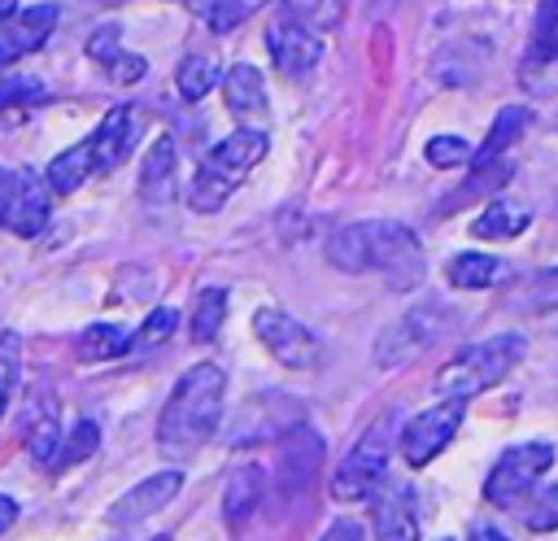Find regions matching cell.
Returning <instances> with one entry per match:
<instances>
[{"label": "cell", "instance_id": "40", "mask_svg": "<svg viewBox=\"0 0 558 541\" xmlns=\"http://www.w3.org/2000/svg\"><path fill=\"white\" fill-rule=\"evenodd\" d=\"M323 541H362V524H353V519H336V524L323 532Z\"/></svg>", "mask_w": 558, "mask_h": 541}, {"label": "cell", "instance_id": "33", "mask_svg": "<svg viewBox=\"0 0 558 541\" xmlns=\"http://www.w3.org/2000/svg\"><path fill=\"white\" fill-rule=\"evenodd\" d=\"M48 100V87L31 74H13V79H0V109H26V105H44Z\"/></svg>", "mask_w": 558, "mask_h": 541}, {"label": "cell", "instance_id": "27", "mask_svg": "<svg viewBox=\"0 0 558 541\" xmlns=\"http://www.w3.org/2000/svg\"><path fill=\"white\" fill-rule=\"evenodd\" d=\"M283 4H288V17L314 35L340 26V17H344V0H283Z\"/></svg>", "mask_w": 558, "mask_h": 541}, {"label": "cell", "instance_id": "34", "mask_svg": "<svg viewBox=\"0 0 558 541\" xmlns=\"http://www.w3.org/2000/svg\"><path fill=\"white\" fill-rule=\"evenodd\" d=\"M427 161L436 170H449V166H466L471 161V144L462 135H432L427 140Z\"/></svg>", "mask_w": 558, "mask_h": 541}, {"label": "cell", "instance_id": "3", "mask_svg": "<svg viewBox=\"0 0 558 541\" xmlns=\"http://www.w3.org/2000/svg\"><path fill=\"white\" fill-rule=\"evenodd\" d=\"M266 148H270V140H266V131H257V127H240V131H231L227 140H218V144L205 153V161L196 166V175H192L187 205H192L196 214H218V209L227 205V196L240 188V179L266 157Z\"/></svg>", "mask_w": 558, "mask_h": 541}, {"label": "cell", "instance_id": "11", "mask_svg": "<svg viewBox=\"0 0 558 541\" xmlns=\"http://www.w3.org/2000/svg\"><path fill=\"white\" fill-rule=\"evenodd\" d=\"M266 52H270V61L283 79H301L318 65L323 39L314 31H305L301 22H292V17H279V22L266 26Z\"/></svg>", "mask_w": 558, "mask_h": 541}, {"label": "cell", "instance_id": "20", "mask_svg": "<svg viewBox=\"0 0 558 541\" xmlns=\"http://www.w3.org/2000/svg\"><path fill=\"white\" fill-rule=\"evenodd\" d=\"M222 100H227V109L240 118V122H253V118H262L266 113V83H262V74L253 70V65H231L227 74H222Z\"/></svg>", "mask_w": 558, "mask_h": 541}, {"label": "cell", "instance_id": "42", "mask_svg": "<svg viewBox=\"0 0 558 541\" xmlns=\"http://www.w3.org/2000/svg\"><path fill=\"white\" fill-rule=\"evenodd\" d=\"M466 541H510V537H506V532H497V528H475Z\"/></svg>", "mask_w": 558, "mask_h": 541}, {"label": "cell", "instance_id": "1", "mask_svg": "<svg viewBox=\"0 0 558 541\" xmlns=\"http://www.w3.org/2000/svg\"><path fill=\"white\" fill-rule=\"evenodd\" d=\"M327 262L336 270L362 275V270H379L388 279V288H414L423 279V249L418 236L405 223L392 218H366V223H340L327 236Z\"/></svg>", "mask_w": 558, "mask_h": 541}, {"label": "cell", "instance_id": "23", "mask_svg": "<svg viewBox=\"0 0 558 541\" xmlns=\"http://www.w3.org/2000/svg\"><path fill=\"white\" fill-rule=\"evenodd\" d=\"M506 275H510L506 262L493 257V253H453L449 266H445V279H449L453 288H493V284H501Z\"/></svg>", "mask_w": 558, "mask_h": 541}, {"label": "cell", "instance_id": "5", "mask_svg": "<svg viewBox=\"0 0 558 541\" xmlns=\"http://www.w3.org/2000/svg\"><path fill=\"white\" fill-rule=\"evenodd\" d=\"M397 436H401V432H397V414H392V410L379 414V419L366 428V436L336 462V471H331V493H336L340 502L371 497V493L379 489L384 471H388V458H392Z\"/></svg>", "mask_w": 558, "mask_h": 541}, {"label": "cell", "instance_id": "13", "mask_svg": "<svg viewBox=\"0 0 558 541\" xmlns=\"http://www.w3.org/2000/svg\"><path fill=\"white\" fill-rule=\"evenodd\" d=\"M61 22V4H31L17 9L9 22H0V65H13L17 57L35 52Z\"/></svg>", "mask_w": 558, "mask_h": 541}, {"label": "cell", "instance_id": "8", "mask_svg": "<svg viewBox=\"0 0 558 541\" xmlns=\"http://www.w3.org/2000/svg\"><path fill=\"white\" fill-rule=\"evenodd\" d=\"M48 205H52V192L35 170L26 166L0 170V223L13 236H39L48 223Z\"/></svg>", "mask_w": 558, "mask_h": 541}, {"label": "cell", "instance_id": "36", "mask_svg": "<svg viewBox=\"0 0 558 541\" xmlns=\"http://www.w3.org/2000/svg\"><path fill=\"white\" fill-rule=\"evenodd\" d=\"M523 524L532 532H554L558 528V484H549V489H541L532 497V506L523 510Z\"/></svg>", "mask_w": 558, "mask_h": 541}, {"label": "cell", "instance_id": "7", "mask_svg": "<svg viewBox=\"0 0 558 541\" xmlns=\"http://www.w3.org/2000/svg\"><path fill=\"white\" fill-rule=\"evenodd\" d=\"M549 467H554V445H549V441L510 445V449L493 462V471H488V480H484V497H488L493 506H510V502H519Z\"/></svg>", "mask_w": 558, "mask_h": 541}, {"label": "cell", "instance_id": "35", "mask_svg": "<svg viewBox=\"0 0 558 541\" xmlns=\"http://www.w3.org/2000/svg\"><path fill=\"white\" fill-rule=\"evenodd\" d=\"M523 310H527V314H549V310H558V266L541 270V275L527 284Z\"/></svg>", "mask_w": 558, "mask_h": 541}, {"label": "cell", "instance_id": "44", "mask_svg": "<svg viewBox=\"0 0 558 541\" xmlns=\"http://www.w3.org/2000/svg\"><path fill=\"white\" fill-rule=\"evenodd\" d=\"M148 541H166V532H157V537H148Z\"/></svg>", "mask_w": 558, "mask_h": 541}, {"label": "cell", "instance_id": "18", "mask_svg": "<svg viewBox=\"0 0 558 541\" xmlns=\"http://www.w3.org/2000/svg\"><path fill=\"white\" fill-rule=\"evenodd\" d=\"M262 506V471L253 462L235 467L222 484V519L231 532H244V524L253 519V510Z\"/></svg>", "mask_w": 558, "mask_h": 541}, {"label": "cell", "instance_id": "4", "mask_svg": "<svg viewBox=\"0 0 558 541\" xmlns=\"http://www.w3.org/2000/svg\"><path fill=\"white\" fill-rule=\"evenodd\" d=\"M523 336L519 332H501V336H488V340H480V345H466V349H458L440 371H436V393H440V401H471V397H480V393H488L493 384H501L514 366H519V358H523Z\"/></svg>", "mask_w": 558, "mask_h": 541}, {"label": "cell", "instance_id": "25", "mask_svg": "<svg viewBox=\"0 0 558 541\" xmlns=\"http://www.w3.org/2000/svg\"><path fill=\"white\" fill-rule=\"evenodd\" d=\"M126 332L118 323H87V332L78 336V358L83 362H109L126 353Z\"/></svg>", "mask_w": 558, "mask_h": 541}, {"label": "cell", "instance_id": "26", "mask_svg": "<svg viewBox=\"0 0 558 541\" xmlns=\"http://www.w3.org/2000/svg\"><path fill=\"white\" fill-rule=\"evenodd\" d=\"M262 4H270V0H196V17H201L209 31L227 35V31H235L240 22H248Z\"/></svg>", "mask_w": 558, "mask_h": 541}, {"label": "cell", "instance_id": "6", "mask_svg": "<svg viewBox=\"0 0 558 541\" xmlns=\"http://www.w3.org/2000/svg\"><path fill=\"white\" fill-rule=\"evenodd\" d=\"M253 332H257V340L270 349V358H275L279 366H288V371H318L323 358H327L323 340H318L305 323H296L292 314H283V310H275V305H262V310L253 314Z\"/></svg>", "mask_w": 558, "mask_h": 541}, {"label": "cell", "instance_id": "30", "mask_svg": "<svg viewBox=\"0 0 558 541\" xmlns=\"http://www.w3.org/2000/svg\"><path fill=\"white\" fill-rule=\"evenodd\" d=\"M174 323H179V314H174L170 305H157V310L140 323V332L126 340V353H153L157 345H166V340H170Z\"/></svg>", "mask_w": 558, "mask_h": 541}, {"label": "cell", "instance_id": "38", "mask_svg": "<svg viewBox=\"0 0 558 541\" xmlns=\"http://www.w3.org/2000/svg\"><path fill=\"white\" fill-rule=\"evenodd\" d=\"M118 52H122V26H118V22H100V26L87 35V57L100 61V65H109Z\"/></svg>", "mask_w": 558, "mask_h": 541}, {"label": "cell", "instance_id": "37", "mask_svg": "<svg viewBox=\"0 0 558 541\" xmlns=\"http://www.w3.org/2000/svg\"><path fill=\"white\" fill-rule=\"evenodd\" d=\"M541 61H558V0H545L541 4V17H536V48H532Z\"/></svg>", "mask_w": 558, "mask_h": 541}, {"label": "cell", "instance_id": "15", "mask_svg": "<svg viewBox=\"0 0 558 541\" xmlns=\"http://www.w3.org/2000/svg\"><path fill=\"white\" fill-rule=\"evenodd\" d=\"M179 489H183V476H179V471H157V476L140 480L135 489H126V493L105 510V519H109L113 528H131V524L148 519L153 510H161Z\"/></svg>", "mask_w": 558, "mask_h": 541}, {"label": "cell", "instance_id": "9", "mask_svg": "<svg viewBox=\"0 0 558 541\" xmlns=\"http://www.w3.org/2000/svg\"><path fill=\"white\" fill-rule=\"evenodd\" d=\"M440 318H445V310L432 305V301L405 310L397 323H388V327L379 332V340H375V362L388 371V366H401V362L418 358L423 349L436 345V336H440Z\"/></svg>", "mask_w": 558, "mask_h": 541}, {"label": "cell", "instance_id": "39", "mask_svg": "<svg viewBox=\"0 0 558 541\" xmlns=\"http://www.w3.org/2000/svg\"><path fill=\"white\" fill-rule=\"evenodd\" d=\"M105 70H109V79H113V83H140L148 65H144V57H135V52H118Z\"/></svg>", "mask_w": 558, "mask_h": 541}, {"label": "cell", "instance_id": "28", "mask_svg": "<svg viewBox=\"0 0 558 541\" xmlns=\"http://www.w3.org/2000/svg\"><path fill=\"white\" fill-rule=\"evenodd\" d=\"M218 79H222V74L214 70V61H209V57H183V61H179V70H174V87H179V96H183V100H201Z\"/></svg>", "mask_w": 558, "mask_h": 541}, {"label": "cell", "instance_id": "14", "mask_svg": "<svg viewBox=\"0 0 558 541\" xmlns=\"http://www.w3.org/2000/svg\"><path fill=\"white\" fill-rule=\"evenodd\" d=\"M140 109L135 105H113L105 118H100V127L92 131V157H96V170H113V166H122L126 157H131V148H135V140H140Z\"/></svg>", "mask_w": 558, "mask_h": 541}, {"label": "cell", "instance_id": "12", "mask_svg": "<svg viewBox=\"0 0 558 541\" xmlns=\"http://www.w3.org/2000/svg\"><path fill=\"white\" fill-rule=\"evenodd\" d=\"M323 462V441L310 428H292L279 445V493L283 497H305Z\"/></svg>", "mask_w": 558, "mask_h": 541}, {"label": "cell", "instance_id": "22", "mask_svg": "<svg viewBox=\"0 0 558 541\" xmlns=\"http://www.w3.org/2000/svg\"><path fill=\"white\" fill-rule=\"evenodd\" d=\"M92 175H96V157H92V144L83 140V144L65 148V153H57V157L48 161V170H44V183H48V192H57V196H70V192H78V188H83Z\"/></svg>", "mask_w": 558, "mask_h": 541}, {"label": "cell", "instance_id": "21", "mask_svg": "<svg viewBox=\"0 0 558 541\" xmlns=\"http://www.w3.org/2000/svg\"><path fill=\"white\" fill-rule=\"evenodd\" d=\"M527 122H532V113H527L523 105H506V109H497V118H493V127H488L484 144L471 153V170L501 161V157H506V148L527 131Z\"/></svg>", "mask_w": 558, "mask_h": 541}, {"label": "cell", "instance_id": "19", "mask_svg": "<svg viewBox=\"0 0 558 541\" xmlns=\"http://www.w3.org/2000/svg\"><path fill=\"white\" fill-rule=\"evenodd\" d=\"M527 223H532V209H527L523 201L497 196V201H488V205L471 218V236H475V240H514L519 231H527Z\"/></svg>", "mask_w": 558, "mask_h": 541}, {"label": "cell", "instance_id": "10", "mask_svg": "<svg viewBox=\"0 0 558 541\" xmlns=\"http://www.w3.org/2000/svg\"><path fill=\"white\" fill-rule=\"evenodd\" d=\"M462 401H436L432 410H423V414H414L410 423H405V432L397 436V445H401V458L410 462V467H427L449 441H453V432L462 428Z\"/></svg>", "mask_w": 558, "mask_h": 541}, {"label": "cell", "instance_id": "43", "mask_svg": "<svg viewBox=\"0 0 558 541\" xmlns=\"http://www.w3.org/2000/svg\"><path fill=\"white\" fill-rule=\"evenodd\" d=\"M17 13V0H0V22H9Z\"/></svg>", "mask_w": 558, "mask_h": 541}, {"label": "cell", "instance_id": "32", "mask_svg": "<svg viewBox=\"0 0 558 541\" xmlns=\"http://www.w3.org/2000/svg\"><path fill=\"white\" fill-rule=\"evenodd\" d=\"M17 375H22V345L13 332H0V414L17 393Z\"/></svg>", "mask_w": 558, "mask_h": 541}, {"label": "cell", "instance_id": "29", "mask_svg": "<svg viewBox=\"0 0 558 541\" xmlns=\"http://www.w3.org/2000/svg\"><path fill=\"white\" fill-rule=\"evenodd\" d=\"M96 445H100V428H96L92 419L74 423V428H70V436H65V445H61V449H57V458H52V471H65V467L87 462V458L96 454Z\"/></svg>", "mask_w": 558, "mask_h": 541}, {"label": "cell", "instance_id": "17", "mask_svg": "<svg viewBox=\"0 0 558 541\" xmlns=\"http://www.w3.org/2000/svg\"><path fill=\"white\" fill-rule=\"evenodd\" d=\"M371 532L375 541H418V519L401 489L371 493Z\"/></svg>", "mask_w": 558, "mask_h": 541}, {"label": "cell", "instance_id": "16", "mask_svg": "<svg viewBox=\"0 0 558 541\" xmlns=\"http://www.w3.org/2000/svg\"><path fill=\"white\" fill-rule=\"evenodd\" d=\"M174 166H179V153H174V140L170 135H157L144 153V166H140V201L144 205H170L174 201Z\"/></svg>", "mask_w": 558, "mask_h": 541}, {"label": "cell", "instance_id": "31", "mask_svg": "<svg viewBox=\"0 0 558 541\" xmlns=\"http://www.w3.org/2000/svg\"><path fill=\"white\" fill-rule=\"evenodd\" d=\"M26 449H31V458H35L39 467H48V471H52V458H57V449H61L57 414H44V419H35V423L26 428Z\"/></svg>", "mask_w": 558, "mask_h": 541}, {"label": "cell", "instance_id": "41", "mask_svg": "<svg viewBox=\"0 0 558 541\" xmlns=\"http://www.w3.org/2000/svg\"><path fill=\"white\" fill-rule=\"evenodd\" d=\"M13 524H17V502H13V497H4V493H0V532H9V528H13Z\"/></svg>", "mask_w": 558, "mask_h": 541}, {"label": "cell", "instance_id": "2", "mask_svg": "<svg viewBox=\"0 0 558 541\" xmlns=\"http://www.w3.org/2000/svg\"><path fill=\"white\" fill-rule=\"evenodd\" d=\"M222 406H227V375H222V366L201 362V366L183 371L179 384L170 388L161 414H157V449L170 462L196 454L218 432Z\"/></svg>", "mask_w": 558, "mask_h": 541}, {"label": "cell", "instance_id": "24", "mask_svg": "<svg viewBox=\"0 0 558 541\" xmlns=\"http://www.w3.org/2000/svg\"><path fill=\"white\" fill-rule=\"evenodd\" d=\"M227 288H218V284H209V288H201L196 292V301H192V323H187V336L196 340V345H209L214 336H218V327H222V318H227Z\"/></svg>", "mask_w": 558, "mask_h": 541}, {"label": "cell", "instance_id": "45", "mask_svg": "<svg viewBox=\"0 0 558 541\" xmlns=\"http://www.w3.org/2000/svg\"><path fill=\"white\" fill-rule=\"evenodd\" d=\"M105 4H122V0H105Z\"/></svg>", "mask_w": 558, "mask_h": 541}]
</instances>
